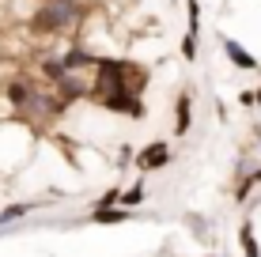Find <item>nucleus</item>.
<instances>
[{"label":"nucleus","instance_id":"nucleus-5","mask_svg":"<svg viewBox=\"0 0 261 257\" xmlns=\"http://www.w3.org/2000/svg\"><path fill=\"white\" fill-rule=\"evenodd\" d=\"M31 99H34V91H31V79H27V76H19V79L8 83V102H12L15 110H27Z\"/></svg>","mask_w":261,"mask_h":257},{"label":"nucleus","instance_id":"nucleus-1","mask_svg":"<svg viewBox=\"0 0 261 257\" xmlns=\"http://www.w3.org/2000/svg\"><path fill=\"white\" fill-rule=\"evenodd\" d=\"M106 106V110H118V113H125V118H144V102H140V95H133V91H118V95H102L98 99Z\"/></svg>","mask_w":261,"mask_h":257},{"label":"nucleus","instance_id":"nucleus-2","mask_svg":"<svg viewBox=\"0 0 261 257\" xmlns=\"http://www.w3.org/2000/svg\"><path fill=\"white\" fill-rule=\"evenodd\" d=\"M167 163H170V144L167 140H151V144L137 155L140 170H159V166H167Z\"/></svg>","mask_w":261,"mask_h":257},{"label":"nucleus","instance_id":"nucleus-14","mask_svg":"<svg viewBox=\"0 0 261 257\" xmlns=\"http://www.w3.org/2000/svg\"><path fill=\"white\" fill-rule=\"evenodd\" d=\"M257 102H261V91H257Z\"/></svg>","mask_w":261,"mask_h":257},{"label":"nucleus","instance_id":"nucleus-10","mask_svg":"<svg viewBox=\"0 0 261 257\" xmlns=\"http://www.w3.org/2000/svg\"><path fill=\"white\" fill-rule=\"evenodd\" d=\"M140 201H144V185H140V182L133 185V189H125V193H121V205H125V208H137Z\"/></svg>","mask_w":261,"mask_h":257},{"label":"nucleus","instance_id":"nucleus-3","mask_svg":"<svg viewBox=\"0 0 261 257\" xmlns=\"http://www.w3.org/2000/svg\"><path fill=\"white\" fill-rule=\"evenodd\" d=\"M190 121H193V95L182 91L174 102V136H186L190 132Z\"/></svg>","mask_w":261,"mask_h":257},{"label":"nucleus","instance_id":"nucleus-7","mask_svg":"<svg viewBox=\"0 0 261 257\" xmlns=\"http://www.w3.org/2000/svg\"><path fill=\"white\" fill-rule=\"evenodd\" d=\"M61 61H65V68H68V72H72V68H87V65L98 68V57H95V53H87V49H80V46H72Z\"/></svg>","mask_w":261,"mask_h":257},{"label":"nucleus","instance_id":"nucleus-12","mask_svg":"<svg viewBox=\"0 0 261 257\" xmlns=\"http://www.w3.org/2000/svg\"><path fill=\"white\" fill-rule=\"evenodd\" d=\"M182 57L197 61V34H190V31H186V38H182Z\"/></svg>","mask_w":261,"mask_h":257},{"label":"nucleus","instance_id":"nucleus-9","mask_svg":"<svg viewBox=\"0 0 261 257\" xmlns=\"http://www.w3.org/2000/svg\"><path fill=\"white\" fill-rule=\"evenodd\" d=\"M129 219V212H118V208H95V223H121Z\"/></svg>","mask_w":261,"mask_h":257},{"label":"nucleus","instance_id":"nucleus-13","mask_svg":"<svg viewBox=\"0 0 261 257\" xmlns=\"http://www.w3.org/2000/svg\"><path fill=\"white\" fill-rule=\"evenodd\" d=\"M121 201V189H106L102 197H98V208H110V205H118Z\"/></svg>","mask_w":261,"mask_h":257},{"label":"nucleus","instance_id":"nucleus-6","mask_svg":"<svg viewBox=\"0 0 261 257\" xmlns=\"http://www.w3.org/2000/svg\"><path fill=\"white\" fill-rule=\"evenodd\" d=\"M46 4H49V12L57 15V23H61V26L80 23V4H76V0H46Z\"/></svg>","mask_w":261,"mask_h":257},{"label":"nucleus","instance_id":"nucleus-4","mask_svg":"<svg viewBox=\"0 0 261 257\" xmlns=\"http://www.w3.org/2000/svg\"><path fill=\"white\" fill-rule=\"evenodd\" d=\"M223 53H227V61L235 68H242V72H254V68H257V57H254V53H246L235 38H223Z\"/></svg>","mask_w":261,"mask_h":257},{"label":"nucleus","instance_id":"nucleus-8","mask_svg":"<svg viewBox=\"0 0 261 257\" xmlns=\"http://www.w3.org/2000/svg\"><path fill=\"white\" fill-rule=\"evenodd\" d=\"M239 242H242V253H246V257H261V246L254 242V227H250V223H242Z\"/></svg>","mask_w":261,"mask_h":257},{"label":"nucleus","instance_id":"nucleus-11","mask_svg":"<svg viewBox=\"0 0 261 257\" xmlns=\"http://www.w3.org/2000/svg\"><path fill=\"white\" fill-rule=\"evenodd\" d=\"M186 12H190V34H201V4L186 0Z\"/></svg>","mask_w":261,"mask_h":257}]
</instances>
